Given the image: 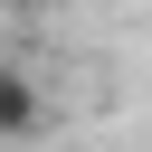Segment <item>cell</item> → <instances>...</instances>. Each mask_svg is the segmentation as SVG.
I'll return each mask as SVG.
<instances>
[{"label":"cell","instance_id":"1","mask_svg":"<svg viewBox=\"0 0 152 152\" xmlns=\"http://www.w3.org/2000/svg\"><path fill=\"white\" fill-rule=\"evenodd\" d=\"M48 133V86L19 66V57H0V152H19V142H38Z\"/></svg>","mask_w":152,"mask_h":152}]
</instances>
